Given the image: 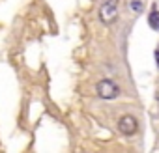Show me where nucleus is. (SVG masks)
<instances>
[{
  "mask_svg": "<svg viewBox=\"0 0 159 153\" xmlns=\"http://www.w3.org/2000/svg\"><path fill=\"white\" fill-rule=\"evenodd\" d=\"M131 10H133V11H137V13H140V11L144 10V6H142L140 0H131Z\"/></svg>",
  "mask_w": 159,
  "mask_h": 153,
  "instance_id": "39448f33",
  "label": "nucleus"
},
{
  "mask_svg": "<svg viewBox=\"0 0 159 153\" xmlns=\"http://www.w3.org/2000/svg\"><path fill=\"white\" fill-rule=\"evenodd\" d=\"M148 23H150V26H152L153 30H159V11H157V10H153V11L150 13Z\"/></svg>",
  "mask_w": 159,
  "mask_h": 153,
  "instance_id": "20e7f679",
  "label": "nucleus"
},
{
  "mask_svg": "<svg viewBox=\"0 0 159 153\" xmlns=\"http://www.w3.org/2000/svg\"><path fill=\"white\" fill-rule=\"evenodd\" d=\"M137 129H139V121H137V118H133V116H122L120 120H118V131L122 133V134H125V136H131V134H135L137 133Z\"/></svg>",
  "mask_w": 159,
  "mask_h": 153,
  "instance_id": "7ed1b4c3",
  "label": "nucleus"
},
{
  "mask_svg": "<svg viewBox=\"0 0 159 153\" xmlns=\"http://www.w3.org/2000/svg\"><path fill=\"white\" fill-rule=\"evenodd\" d=\"M99 17L105 24H112L118 19V0H105L99 10Z\"/></svg>",
  "mask_w": 159,
  "mask_h": 153,
  "instance_id": "f03ea898",
  "label": "nucleus"
},
{
  "mask_svg": "<svg viewBox=\"0 0 159 153\" xmlns=\"http://www.w3.org/2000/svg\"><path fill=\"white\" fill-rule=\"evenodd\" d=\"M96 92H98V95L101 97V99H116L118 95H120V88H118V84H114L111 79H103V81H99L98 82V86H96Z\"/></svg>",
  "mask_w": 159,
  "mask_h": 153,
  "instance_id": "f257e3e1",
  "label": "nucleus"
},
{
  "mask_svg": "<svg viewBox=\"0 0 159 153\" xmlns=\"http://www.w3.org/2000/svg\"><path fill=\"white\" fill-rule=\"evenodd\" d=\"M155 58H157V65H159V50L155 52Z\"/></svg>",
  "mask_w": 159,
  "mask_h": 153,
  "instance_id": "423d86ee",
  "label": "nucleus"
}]
</instances>
